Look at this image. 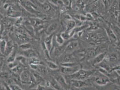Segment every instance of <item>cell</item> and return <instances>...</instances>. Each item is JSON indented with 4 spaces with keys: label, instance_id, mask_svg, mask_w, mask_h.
<instances>
[{
    "label": "cell",
    "instance_id": "6da1fadb",
    "mask_svg": "<svg viewBox=\"0 0 120 90\" xmlns=\"http://www.w3.org/2000/svg\"><path fill=\"white\" fill-rule=\"evenodd\" d=\"M95 73L94 70H85L80 69L77 72L72 75L66 76L71 80H79L84 81L89 78Z\"/></svg>",
    "mask_w": 120,
    "mask_h": 90
},
{
    "label": "cell",
    "instance_id": "7a4b0ae2",
    "mask_svg": "<svg viewBox=\"0 0 120 90\" xmlns=\"http://www.w3.org/2000/svg\"><path fill=\"white\" fill-rule=\"evenodd\" d=\"M81 69L80 66L79 65H75V66L70 67H61V72L62 74L65 76L71 75L74 74L77 72Z\"/></svg>",
    "mask_w": 120,
    "mask_h": 90
},
{
    "label": "cell",
    "instance_id": "3957f363",
    "mask_svg": "<svg viewBox=\"0 0 120 90\" xmlns=\"http://www.w3.org/2000/svg\"><path fill=\"white\" fill-rule=\"evenodd\" d=\"M20 78L22 83L28 84L32 82L33 77L28 71L23 70L21 73Z\"/></svg>",
    "mask_w": 120,
    "mask_h": 90
},
{
    "label": "cell",
    "instance_id": "277c9868",
    "mask_svg": "<svg viewBox=\"0 0 120 90\" xmlns=\"http://www.w3.org/2000/svg\"><path fill=\"white\" fill-rule=\"evenodd\" d=\"M94 81L95 83L99 86L107 85L110 82V79L107 76L105 75L97 76L95 78Z\"/></svg>",
    "mask_w": 120,
    "mask_h": 90
},
{
    "label": "cell",
    "instance_id": "5b68a950",
    "mask_svg": "<svg viewBox=\"0 0 120 90\" xmlns=\"http://www.w3.org/2000/svg\"><path fill=\"white\" fill-rule=\"evenodd\" d=\"M79 43L77 41H73L70 42L65 46L64 51L66 53L71 54L79 47Z\"/></svg>",
    "mask_w": 120,
    "mask_h": 90
},
{
    "label": "cell",
    "instance_id": "8992f818",
    "mask_svg": "<svg viewBox=\"0 0 120 90\" xmlns=\"http://www.w3.org/2000/svg\"><path fill=\"white\" fill-rule=\"evenodd\" d=\"M21 4L25 8L32 13L36 12L37 10L36 9L35 6L32 4L31 2L28 0H19Z\"/></svg>",
    "mask_w": 120,
    "mask_h": 90
},
{
    "label": "cell",
    "instance_id": "52a82bcc",
    "mask_svg": "<svg viewBox=\"0 0 120 90\" xmlns=\"http://www.w3.org/2000/svg\"><path fill=\"white\" fill-rule=\"evenodd\" d=\"M106 52H102L100 54H98L97 55L91 59L90 61L91 63L94 65H97L104 60L105 56L106 55Z\"/></svg>",
    "mask_w": 120,
    "mask_h": 90
},
{
    "label": "cell",
    "instance_id": "ba28073f",
    "mask_svg": "<svg viewBox=\"0 0 120 90\" xmlns=\"http://www.w3.org/2000/svg\"><path fill=\"white\" fill-rule=\"evenodd\" d=\"M56 81L60 84L61 87L65 88L68 86V84L66 82L65 77L60 74H56L54 76L53 78Z\"/></svg>",
    "mask_w": 120,
    "mask_h": 90
},
{
    "label": "cell",
    "instance_id": "9c48e42d",
    "mask_svg": "<svg viewBox=\"0 0 120 90\" xmlns=\"http://www.w3.org/2000/svg\"><path fill=\"white\" fill-rule=\"evenodd\" d=\"M44 44L47 50L51 52L53 45V35L52 34L48 35L45 38Z\"/></svg>",
    "mask_w": 120,
    "mask_h": 90
},
{
    "label": "cell",
    "instance_id": "30bf717a",
    "mask_svg": "<svg viewBox=\"0 0 120 90\" xmlns=\"http://www.w3.org/2000/svg\"><path fill=\"white\" fill-rule=\"evenodd\" d=\"M72 85L77 88H81L87 86V84L84 81L79 80H71Z\"/></svg>",
    "mask_w": 120,
    "mask_h": 90
},
{
    "label": "cell",
    "instance_id": "8fae6325",
    "mask_svg": "<svg viewBox=\"0 0 120 90\" xmlns=\"http://www.w3.org/2000/svg\"><path fill=\"white\" fill-rule=\"evenodd\" d=\"M22 56L30 59L32 57H36V53L34 50L30 48L26 50H22Z\"/></svg>",
    "mask_w": 120,
    "mask_h": 90
},
{
    "label": "cell",
    "instance_id": "7c38bea8",
    "mask_svg": "<svg viewBox=\"0 0 120 90\" xmlns=\"http://www.w3.org/2000/svg\"><path fill=\"white\" fill-rule=\"evenodd\" d=\"M74 57L71 54L66 53L65 55L61 57V59L60 60V63H69V62H75Z\"/></svg>",
    "mask_w": 120,
    "mask_h": 90
},
{
    "label": "cell",
    "instance_id": "4fadbf2b",
    "mask_svg": "<svg viewBox=\"0 0 120 90\" xmlns=\"http://www.w3.org/2000/svg\"><path fill=\"white\" fill-rule=\"evenodd\" d=\"M58 24L57 23H53L51 24L47 28L46 33L47 34V35H51L52 34V33H53L56 30L58 29Z\"/></svg>",
    "mask_w": 120,
    "mask_h": 90
},
{
    "label": "cell",
    "instance_id": "5bb4252c",
    "mask_svg": "<svg viewBox=\"0 0 120 90\" xmlns=\"http://www.w3.org/2000/svg\"><path fill=\"white\" fill-rule=\"evenodd\" d=\"M76 23L75 21L73 20H66L65 24L66 30L65 31H70L71 30L74 29L76 26Z\"/></svg>",
    "mask_w": 120,
    "mask_h": 90
},
{
    "label": "cell",
    "instance_id": "9a60e30c",
    "mask_svg": "<svg viewBox=\"0 0 120 90\" xmlns=\"http://www.w3.org/2000/svg\"><path fill=\"white\" fill-rule=\"evenodd\" d=\"M105 30L107 35L108 36L109 38H110V40L112 41L116 40V36L114 31L110 27L108 26L105 27Z\"/></svg>",
    "mask_w": 120,
    "mask_h": 90
},
{
    "label": "cell",
    "instance_id": "2e32d148",
    "mask_svg": "<svg viewBox=\"0 0 120 90\" xmlns=\"http://www.w3.org/2000/svg\"><path fill=\"white\" fill-rule=\"evenodd\" d=\"M14 44L12 41H7V45L5 49V55H9L10 53L14 50Z\"/></svg>",
    "mask_w": 120,
    "mask_h": 90
},
{
    "label": "cell",
    "instance_id": "e0dca14e",
    "mask_svg": "<svg viewBox=\"0 0 120 90\" xmlns=\"http://www.w3.org/2000/svg\"><path fill=\"white\" fill-rule=\"evenodd\" d=\"M97 49L96 48H92L89 49L87 52V56L89 58H93L97 55Z\"/></svg>",
    "mask_w": 120,
    "mask_h": 90
},
{
    "label": "cell",
    "instance_id": "ac0fdd59",
    "mask_svg": "<svg viewBox=\"0 0 120 90\" xmlns=\"http://www.w3.org/2000/svg\"><path fill=\"white\" fill-rule=\"evenodd\" d=\"M50 84L53 88L56 90H62V87L56 81L54 78L52 79L50 82Z\"/></svg>",
    "mask_w": 120,
    "mask_h": 90
},
{
    "label": "cell",
    "instance_id": "d6986e66",
    "mask_svg": "<svg viewBox=\"0 0 120 90\" xmlns=\"http://www.w3.org/2000/svg\"><path fill=\"white\" fill-rule=\"evenodd\" d=\"M47 66L52 70H56L59 69V66L51 60H48L46 62Z\"/></svg>",
    "mask_w": 120,
    "mask_h": 90
},
{
    "label": "cell",
    "instance_id": "ffe728a7",
    "mask_svg": "<svg viewBox=\"0 0 120 90\" xmlns=\"http://www.w3.org/2000/svg\"><path fill=\"white\" fill-rule=\"evenodd\" d=\"M7 45V41L4 39L0 41V53L4 55Z\"/></svg>",
    "mask_w": 120,
    "mask_h": 90
},
{
    "label": "cell",
    "instance_id": "44dd1931",
    "mask_svg": "<svg viewBox=\"0 0 120 90\" xmlns=\"http://www.w3.org/2000/svg\"><path fill=\"white\" fill-rule=\"evenodd\" d=\"M16 50L15 49H14L13 51L9 55L8 58L7 59L8 63H10L13 62H14L16 60Z\"/></svg>",
    "mask_w": 120,
    "mask_h": 90
},
{
    "label": "cell",
    "instance_id": "7402d4cb",
    "mask_svg": "<svg viewBox=\"0 0 120 90\" xmlns=\"http://www.w3.org/2000/svg\"><path fill=\"white\" fill-rule=\"evenodd\" d=\"M36 70H38L40 74L43 75H46L48 73L46 68L42 65H38V67Z\"/></svg>",
    "mask_w": 120,
    "mask_h": 90
},
{
    "label": "cell",
    "instance_id": "603a6c76",
    "mask_svg": "<svg viewBox=\"0 0 120 90\" xmlns=\"http://www.w3.org/2000/svg\"><path fill=\"white\" fill-rule=\"evenodd\" d=\"M56 41L58 45H62L65 42V40L61 36V34H59L56 35Z\"/></svg>",
    "mask_w": 120,
    "mask_h": 90
},
{
    "label": "cell",
    "instance_id": "cb8c5ba5",
    "mask_svg": "<svg viewBox=\"0 0 120 90\" xmlns=\"http://www.w3.org/2000/svg\"><path fill=\"white\" fill-rule=\"evenodd\" d=\"M109 61H112V62H115L118 59L119 56L117 53L113 52L110 55H109Z\"/></svg>",
    "mask_w": 120,
    "mask_h": 90
},
{
    "label": "cell",
    "instance_id": "d4e9b609",
    "mask_svg": "<svg viewBox=\"0 0 120 90\" xmlns=\"http://www.w3.org/2000/svg\"><path fill=\"white\" fill-rule=\"evenodd\" d=\"M31 45L29 43H24L20 45L19 48L22 50H25L31 48Z\"/></svg>",
    "mask_w": 120,
    "mask_h": 90
},
{
    "label": "cell",
    "instance_id": "484cf974",
    "mask_svg": "<svg viewBox=\"0 0 120 90\" xmlns=\"http://www.w3.org/2000/svg\"><path fill=\"white\" fill-rule=\"evenodd\" d=\"M60 66L61 67H70L75 66V65H77L76 63L75 62H69V63H60Z\"/></svg>",
    "mask_w": 120,
    "mask_h": 90
},
{
    "label": "cell",
    "instance_id": "4316f807",
    "mask_svg": "<svg viewBox=\"0 0 120 90\" xmlns=\"http://www.w3.org/2000/svg\"><path fill=\"white\" fill-rule=\"evenodd\" d=\"M8 87L10 90H22L20 86L17 84H10Z\"/></svg>",
    "mask_w": 120,
    "mask_h": 90
},
{
    "label": "cell",
    "instance_id": "83f0119b",
    "mask_svg": "<svg viewBox=\"0 0 120 90\" xmlns=\"http://www.w3.org/2000/svg\"><path fill=\"white\" fill-rule=\"evenodd\" d=\"M42 8H43V10H45L46 12H48V11H50L51 7L49 4H48L47 3H45L42 5Z\"/></svg>",
    "mask_w": 120,
    "mask_h": 90
},
{
    "label": "cell",
    "instance_id": "f1b7e54d",
    "mask_svg": "<svg viewBox=\"0 0 120 90\" xmlns=\"http://www.w3.org/2000/svg\"><path fill=\"white\" fill-rule=\"evenodd\" d=\"M22 21V17H19V18H17V20H16V22H15V25L16 26H19L21 25V23Z\"/></svg>",
    "mask_w": 120,
    "mask_h": 90
},
{
    "label": "cell",
    "instance_id": "f546056e",
    "mask_svg": "<svg viewBox=\"0 0 120 90\" xmlns=\"http://www.w3.org/2000/svg\"><path fill=\"white\" fill-rule=\"evenodd\" d=\"M63 5H65L67 7H70L71 6V0H62Z\"/></svg>",
    "mask_w": 120,
    "mask_h": 90
},
{
    "label": "cell",
    "instance_id": "4dcf8cb0",
    "mask_svg": "<svg viewBox=\"0 0 120 90\" xmlns=\"http://www.w3.org/2000/svg\"><path fill=\"white\" fill-rule=\"evenodd\" d=\"M33 77L35 78V80L37 82H40L43 80L42 78L40 76V75L37 74H34Z\"/></svg>",
    "mask_w": 120,
    "mask_h": 90
},
{
    "label": "cell",
    "instance_id": "1f68e13d",
    "mask_svg": "<svg viewBox=\"0 0 120 90\" xmlns=\"http://www.w3.org/2000/svg\"><path fill=\"white\" fill-rule=\"evenodd\" d=\"M8 77V74L6 72H1L0 73V77L2 78H6Z\"/></svg>",
    "mask_w": 120,
    "mask_h": 90
},
{
    "label": "cell",
    "instance_id": "d6a6232c",
    "mask_svg": "<svg viewBox=\"0 0 120 90\" xmlns=\"http://www.w3.org/2000/svg\"><path fill=\"white\" fill-rule=\"evenodd\" d=\"M62 18L64 20H68L71 19V17L68 14H64L62 15Z\"/></svg>",
    "mask_w": 120,
    "mask_h": 90
},
{
    "label": "cell",
    "instance_id": "836d02e7",
    "mask_svg": "<svg viewBox=\"0 0 120 90\" xmlns=\"http://www.w3.org/2000/svg\"><path fill=\"white\" fill-rule=\"evenodd\" d=\"M116 70H120V65H118V66H115L114 67L112 68L111 72H112V71H116Z\"/></svg>",
    "mask_w": 120,
    "mask_h": 90
},
{
    "label": "cell",
    "instance_id": "e575fe53",
    "mask_svg": "<svg viewBox=\"0 0 120 90\" xmlns=\"http://www.w3.org/2000/svg\"><path fill=\"white\" fill-rule=\"evenodd\" d=\"M37 90H45V87L42 85H38L37 88Z\"/></svg>",
    "mask_w": 120,
    "mask_h": 90
},
{
    "label": "cell",
    "instance_id": "d590c367",
    "mask_svg": "<svg viewBox=\"0 0 120 90\" xmlns=\"http://www.w3.org/2000/svg\"><path fill=\"white\" fill-rule=\"evenodd\" d=\"M0 90H7L5 86L0 82Z\"/></svg>",
    "mask_w": 120,
    "mask_h": 90
},
{
    "label": "cell",
    "instance_id": "8d00e7d4",
    "mask_svg": "<svg viewBox=\"0 0 120 90\" xmlns=\"http://www.w3.org/2000/svg\"><path fill=\"white\" fill-rule=\"evenodd\" d=\"M116 74L120 77V70H116L115 71Z\"/></svg>",
    "mask_w": 120,
    "mask_h": 90
},
{
    "label": "cell",
    "instance_id": "74e56055",
    "mask_svg": "<svg viewBox=\"0 0 120 90\" xmlns=\"http://www.w3.org/2000/svg\"><path fill=\"white\" fill-rule=\"evenodd\" d=\"M116 81L118 83H119L120 84V76H119V77L118 78H117V79H116Z\"/></svg>",
    "mask_w": 120,
    "mask_h": 90
},
{
    "label": "cell",
    "instance_id": "f35d334b",
    "mask_svg": "<svg viewBox=\"0 0 120 90\" xmlns=\"http://www.w3.org/2000/svg\"><path fill=\"white\" fill-rule=\"evenodd\" d=\"M1 31V23H0V34Z\"/></svg>",
    "mask_w": 120,
    "mask_h": 90
},
{
    "label": "cell",
    "instance_id": "ab89813d",
    "mask_svg": "<svg viewBox=\"0 0 120 90\" xmlns=\"http://www.w3.org/2000/svg\"><path fill=\"white\" fill-rule=\"evenodd\" d=\"M2 36H1V35L0 34V41L2 40Z\"/></svg>",
    "mask_w": 120,
    "mask_h": 90
},
{
    "label": "cell",
    "instance_id": "60d3db41",
    "mask_svg": "<svg viewBox=\"0 0 120 90\" xmlns=\"http://www.w3.org/2000/svg\"><path fill=\"white\" fill-rule=\"evenodd\" d=\"M119 28H120V25H119Z\"/></svg>",
    "mask_w": 120,
    "mask_h": 90
},
{
    "label": "cell",
    "instance_id": "b9f144b4",
    "mask_svg": "<svg viewBox=\"0 0 120 90\" xmlns=\"http://www.w3.org/2000/svg\"><path fill=\"white\" fill-rule=\"evenodd\" d=\"M120 90V89H117V90Z\"/></svg>",
    "mask_w": 120,
    "mask_h": 90
},
{
    "label": "cell",
    "instance_id": "7bdbcfd3",
    "mask_svg": "<svg viewBox=\"0 0 120 90\" xmlns=\"http://www.w3.org/2000/svg\"></svg>",
    "mask_w": 120,
    "mask_h": 90
}]
</instances>
